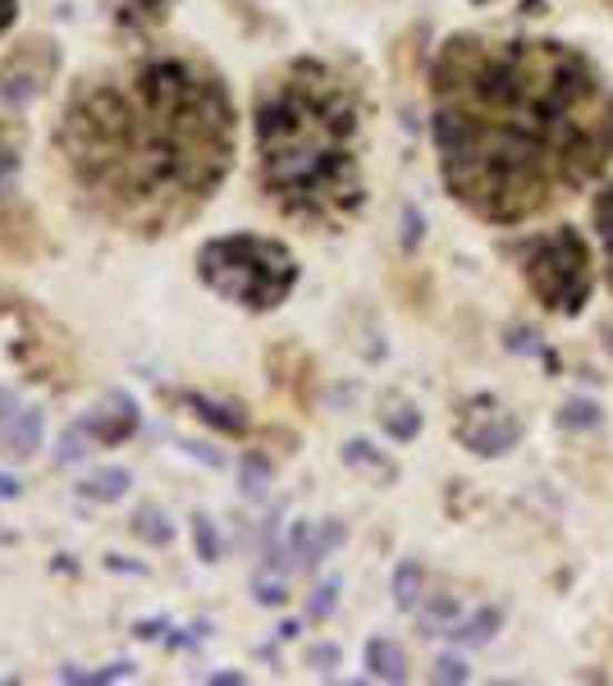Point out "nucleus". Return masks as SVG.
I'll list each match as a JSON object with an SVG mask.
<instances>
[{"instance_id": "1", "label": "nucleus", "mask_w": 613, "mask_h": 686, "mask_svg": "<svg viewBox=\"0 0 613 686\" xmlns=\"http://www.w3.org/2000/svg\"><path fill=\"white\" fill-rule=\"evenodd\" d=\"M431 138L453 202L522 224L613 161V88L554 37H449L431 64Z\"/></svg>"}, {"instance_id": "2", "label": "nucleus", "mask_w": 613, "mask_h": 686, "mask_svg": "<svg viewBox=\"0 0 613 686\" xmlns=\"http://www.w3.org/2000/svg\"><path fill=\"white\" fill-rule=\"evenodd\" d=\"M60 151L114 224L170 234L211 202L234 165V101L198 60H138L73 88Z\"/></svg>"}, {"instance_id": "3", "label": "nucleus", "mask_w": 613, "mask_h": 686, "mask_svg": "<svg viewBox=\"0 0 613 686\" xmlns=\"http://www.w3.org/2000/svg\"><path fill=\"white\" fill-rule=\"evenodd\" d=\"M261 188L284 215L339 229L362 202V105L353 83L321 60H293L257 92Z\"/></svg>"}, {"instance_id": "4", "label": "nucleus", "mask_w": 613, "mask_h": 686, "mask_svg": "<svg viewBox=\"0 0 613 686\" xmlns=\"http://www.w3.org/2000/svg\"><path fill=\"white\" fill-rule=\"evenodd\" d=\"M198 275L224 302H239L248 312H275L298 284V256L280 239L229 234L198 252Z\"/></svg>"}, {"instance_id": "5", "label": "nucleus", "mask_w": 613, "mask_h": 686, "mask_svg": "<svg viewBox=\"0 0 613 686\" xmlns=\"http://www.w3.org/2000/svg\"><path fill=\"white\" fill-rule=\"evenodd\" d=\"M522 275L531 284V293L541 297L554 316H577L591 302V289H595L591 248L572 224L550 229V234H541L526 248Z\"/></svg>"}, {"instance_id": "6", "label": "nucleus", "mask_w": 613, "mask_h": 686, "mask_svg": "<svg viewBox=\"0 0 613 686\" xmlns=\"http://www.w3.org/2000/svg\"><path fill=\"white\" fill-rule=\"evenodd\" d=\"M458 440H463V448H472L476 457H504V453L517 448L522 422L504 403H494L490 394H476V399L463 403V416H458Z\"/></svg>"}, {"instance_id": "7", "label": "nucleus", "mask_w": 613, "mask_h": 686, "mask_svg": "<svg viewBox=\"0 0 613 686\" xmlns=\"http://www.w3.org/2000/svg\"><path fill=\"white\" fill-rule=\"evenodd\" d=\"M56 64H60V51L51 42H42V37H32V42H23L6 64H0V97H6L14 110L32 105L37 97H42V88L51 83Z\"/></svg>"}, {"instance_id": "8", "label": "nucleus", "mask_w": 613, "mask_h": 686, "mask_svg": "<svg viewBox=\"0 0 613 686\" xmlns=\"http://www.w3.org/2000/svg\"><path fill=\"white\" fill-rule=\"evenodd\" d=\"M334 545H343V522L325 517V522H298L289 531V558L298 567H316Z\"/></svg>"}, {"instance_id": "9", "label": "nucleus", "mask_w": 613, "mask_h": 686, "mask_svg": "<svg viewBox=\"0 0 613 686\" xmlns=\"http://www.w3.org/2000/svg\"><path fill=\"white\" fill-rule=\"evenodd\" d=\"M138 403L129 399V394H110L92 416H88V435L97 440V444H120V440H129L133 431H138Z\"/></svg>"}, {"instance_id": "10", "label": "nucleus", "mask_w": 613, "mask_h": 686, "mask_svg": "<svg viewBox=\"0 0 613 686\" xmlns=\"http://www.w3.org/2000/svg\"><path fill=\"white\" fill-rule=\"evenodd\" d=\"M0 444L14 457H28L42 448V407H19L6 426H0Z\"/></svg>"}, {"instance_id": "11", "label": "nucleus", "mask_w": 613, "mask_h": 686, "mask_svg": "<svg viewBox=\"0 0 613 686\" xmlns=\"http://www.w3.org/2000/svg\"><path fill=\"white\" fill-rule=\"evenodd\" d=\"M183 403L193 407V416H202L207 426H215L224 435H243L248 431V412L239 403H220V399H207V394H183Z\"/></svg>"}, {"instance_id": "12", "label": "nucleus", "mask_w": 613, "mask_h": 686, "mask_svg": "<svg viewBox=\"0 0 613 686\" xmlns=\"http://www.w3.org/2000/svg\"><path fill=\"white\" fill-rule=\"evenodd\" d=\"M343 467H353V472H366L371 481H380V485H390V481H399V467L390 463L385 453H380L371 440H349L343 444Z\"/></svg>"}, {"instance_id": "13", "label": "nucleus", "mask_w": 613, "mask_h": 686, "mask_svg": "<svg viewBox=\"0 0 613 686\" xmlns=\"http://www.w3.org/2000/svg\"><path fill=\"white\" fill-rule=\"evenodd\" d=\"M366 673L380 677V682H408V655H403V645L390 640V636L366 640Z\"/></svg>"}, {"instance_id": "14", "label": "nucleus", "mask_w": 613, "mask_h": 686, "mask_svg": "<svg viewBox=\"0 0 613 686\" xmlns=\"http://www.w3.org/2000/svg\"><path fill=\"white\" fill-rule=\"evenodd\" d=\"M129 485H133V476L124 467H101V472L83 476L79 494H83V500H92V504H114V500H124V494H129Z\"/></svg>"}, {"instance_id": "15", "label": "nucleus", "mask_w": 613, "mask_h": 686, "mask_svg": "<svg viewBox=\"0 0 613 686\" xmlns=\"http://www.w3.org/2000/svg\"><path fill=\"white\" fill-rule=\"evenodd\" d=\"M500 623H504V614H500L494 604H485V608H476V614H472L468 623H453L444 636H453L458 645H490L494 632H500Z\"/></svg>"}, {"instance_id": "16", "label": "nucleus", "mask_w": 613, "mask_h": 686, "mask_svg": "<svg viewBox=\"0 0 613 686\" xmlns=\"http://www.w3.org/2000/svg\"><path fill=\"white\" fill-rule=\"evenodd\" d=\"M380 426H385V435H390V440L412 444V440L421 435V412H416L412 403H403V399H390V403H385V412H380Z\"/></svg>"}, {"instance_id": "17", "label": "nucleus", "mask_w": 613, "mask_h": 686, "mask_svg": "<svg viewBox=\"0 0 613 686\" xmlns=\"http://www.w3.org/2000/svg\"><path fill=\"white\" fill-rule=\"evenodd\" d=\"M421 595H426V572H421L416 558H403L394 567V604L403 608V614H412V608L421 604Z\"/></svg>"}, {"instance_id": "18", "label": "nucleus", "mask_w": 613, "mask_h": 686, "mask_svg": "<svg viewBox=\"0 0 613 686\" xmlns=\"http://www.w3.org/2000/svg\"><path fill=\"white\" fill-rule=\"evenodd\" d=\"M165 6L170 0H114V19H120V28H129V32H142V28L165 19Z\"/></svg>"}, {"instance_id": "19", "label": "nucleus", "mask_w": 613, "mask_h": 686, "mask_svg": "<svg viewBox=\"0 0 613 686\" xmlns=\"http://www.w3.org/2000/svg\"><path fill=\"white\" fill-rule=\"evenodd\" d=\"M458 614H463V604H458L453 595L426 599V608H421V636H444L458 623Z\"/></svg>"}, {"instance_id": "20", "label": "nucleus", "mask_w": 613, "mask_h": 686, "mask_svg": "<svg viewBox=\"0 0 613 686\" xmlns=\"http://www.w3.org/2000/svg\"><path fill=\"white\" fill-rule=\"evenodd\" d=\"M595 229H600V243H604V280L613 289V179L600 188V198H595Z\"/></svg>"}, {"instance_id": "21", "label": "nucleus", "mask_w": 613, "mask_h": 686, "mask_svg": "<svg viewBox=\"0 0 613 686\" xmlns=\"http://www.w3.org/2000/svg\"><path fill=\"white\" fill-rule=\"evenodd\" d=\"M600 422H604V416H600V407L591 399H572L559 412V426H567V431H595Z\"/></svg>"}, {"instance_id": "22", "label": "nucleus", "mask_w": 613, "mask_h": 686, "mask_svg": "<svg viewBox=\"0 0 613 686\" xmlns=\"http://www.w3.org/2000/svg\"><path fill=\"white\" fill-rule=\"evenodd\" d=\"M239 481H243L248 500H261L265 485H271V463H265V457H257V453H248L243 463H239Z\"/></svg>"}, {"instance_id": "23", "label": "nucleus", "mask_w": 613, "mask_h": 686, "mask_svg": "<svg viewBox=\"0 0 613 686\" xmlns=\"http://www.w3.org/2000/svg\"><path fill=\"white\" fill-rule=\"evenodd\" d=\"M193 549H198L202 563H215L220 558V536H215V522L207 513L193 517Z\"/></svg>"}, {"instance_id": "24", "label": "nucleus", "mask_w": 613, "mask_h": 686, "mask_svg": "<svg viewBox=\"0 0 613 686\" xmlns=\"http://www.w3.org/2000/svg\"><path fill=\"white\" fill-rule=\"evenodd\" d=\"M60 677H64V682H92V686H101V682H120V677H133V664H129V659H114V664H105L101 673H83V668H60Z\"/></svg>"}, {"instance_id": "25", "label": "nucleus", "mask_w": 613, "mask_h": 686, "mask_svg": "<svg viewBox=\"0 0 613 686\" xmlns=\"http://www.w3.org/2000/svg\"><path fill=\"white\" fill-rule=\"evenodd\" d=\"M92 444H97V440L88 435V426H83V422H79V426H69V431H64V440H60L56 463H79L83 453H92Z\"/></svg>"}, {"instance_id": "26", "label": "nucleus", "mask_w": 613, "mask_h": 686, "mask_svg": "<svg viewBox=\"0 0 613 686\" xmlns=\"http://www.w3.org/2000/svg\"><path fill=\"white\" fill-rule=\"evenodd\" d=\"M138 531H142V536H147L151 545H170V541H174L170 517L157 513V508H142V513H138Z\"/></svg>"}, {"instance_id": "27", "label": "nucleus", "mask_w": 613, "mask_h": 686, "mask_svg": "<svg viewBox=\"0 0 613 686\" xmlns=\"http://www.w3.org/2000/svg\"><path fill=\"white\" fill-rule=\"evenodd\" d=\"M334 604H339V582L330 577V582H321V586H316V595H312V599H306V618H312V623H325V618L334 614Z\"/></svg>"}, {"instance_id": "28", "label": "nucleus", "mask_w": 613, "mask_h": 686, "mask_svg": "<svg viewBox=\"0 0 613 686\" xmlns=\"http://www.w3.org/2000/svg\"><path fill=\"white\" fill-rule=\"evenodd\" d=\"M19 174V142L10 138V129L0 124V188Z\"/></svg>"}, {"instance_id": "29", "label": "nucleus", "mask_w": 613, "mask_h": 686, "mask_svg": "<svg viewBox=\"0 0 613 686\" xmlns=\"http://www.w3.org/2000/svg\"><path fill=\"white\" fill-rule=\"evenodd\" d=\"M468 677H472V668L458 659V655H440L435 659V682H453L458 686V682H468Z\"/></svg>"}, {"instance_id": "30", "label": "nucleus", "mask_w": 613, "mask_h": 686, "mask_svg": "<svg viewBox=\"0 0 613 686\" xmlns=\"http://www.w3.org/2000/svg\"><path fill=\"white\" fill-rule=\"evenodd\" d=\"M306 664L321 668V673H334L339 668V645H312V650H306Z\"/></svg>"}, {"instance_id": "31", "label": "nucleus", "mask_w": 613, "mask_h": 686, "mask_svg": "<svg viewBox=\"0 0 613 686\" xmlns=\"http://www.w3.org/2000/svg\"><path fill=\"white\" fill-rule=\"evenodd\" d=\"M252 595H257V604H284V599H289L280 582H265V577L252 582Z\"/></svg>"}, {"instance_id": "32", "label": "nucleus", "mask_w": 613, "mask_h": 686, "mask_svg": "<svg viewBox=\"0 0 613 686\" xmlns=\"http://www.w3.org/2000/svg\"><path fill=\"white\" fill-rule=\"evenodd\" d=\"M403 224H408L403 248H416V243H421V215H416V211H408V215H403Z\"/></svg>"}, {"instance_id": "33", "label": "nucleus", "mask_w": 613, "mask_h": 686, "mask_svg": "<svg viewBox=\"0 0 613 686\" xmlns=\"http://www.w3.org/2000/svg\"><path fill=\"white\" fill-rule=\"evenodd\" d=\"M19 19V0H0V32H10Z\"/></svg>"}, {"instance_id": "34", "label": "nucleus", "mask_w": 613, "mask_h": 686, "mask_svg": "<svg viewBox=\"0 0 613 686\" xmlns=\"http://www.w3.org/2000/svg\"><path fill=\"white\" fill-rule=\"evenodd\" d=\"M19 476H10V472H0V500H19Z\"/></svg>"}, {"instance_id": "35", "label": "nucleus", "mask_w": 613, "mask_h": 686, "mask_svg": "<svg viewBox=\"0 0 613 686\" xmlns=\"http://www.w3.org/2000/svg\"><path fill=\"white\" fill-rule=\"evenodd\" d=\"M14 412H19V399H14L10 390H0V426H6V422H10V416H14Z\"/></svg>"}, {"instance_id": "36", "label": "nucleus", "mask_w": 613, "mask_h": 686, "mask_svg": "<svg viewBox=\"0 0 613 686\" xmlns=\"http://www.w3.org/2000/svg\"><path fill=\"white\" fill-rule=\"evenodd\" d=\"M161 632H165V618H161V623H138V627H133V636H142V640H157Z\"/></svg>"}, {"instance_id": "37", "label": "nucleus", "mask_w": 613, "mask_h": 686, "mask_svg": "<svg viewBox=\"0 0 613 686\" xmlns=\"http://www.w3.org/2000/svg\"><path fill=\"white\" fill-rule=\"evenodd\" d=\"M211 682H215V686H243V673H215Z\"/></svg>"}, {"instance_id": "38", "label": "nucleus", "mask_w": 613, "mask_h": 686, "mask_svg": "<svg viewBox=\"0 0 613 686\" xmlns=\"http://www.w3.org/2000/svg\"><path fill=\"white\" fill-rule=\"evenodd\" d=\"M604 343H609V353H613V330H604Z\"/></svg>"}, {"instance_id": "39", "label": "nucleus", "mask_w": 613, "mask_h": 686, "mask_svg": "<svg viewBox=\"0 0 613 686\" xmlns=\"http://www.w3.org/2000/svg\"><path fill=\"white\" fill-rule=\"evenodd\" d=\"M472 6H494V0H472Z\"/></svg>"}, {"instance_id": "40", "label": "nucleus", "mask_w": 613, "mask_h": 686, "mask_svg": "<svg viewBox=\"0 0 613 686\" xmlns=\"http://www.w3.org/2000/svg\"><path fill=\"white\" fill-rule=\"evenodd\" d=\"M604 6H609V10H613V0H604Z\"/></svg>"}]
</instances>
